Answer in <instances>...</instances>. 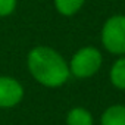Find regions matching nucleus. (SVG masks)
I'll list each match as a JSON object with an SVG mask.
<instances>
[{
	"label": "nucleus",
	"instance_id": "5",
	"mask_svg": "<svg viewBox=\"0 0 125 125\" xmlns=\"http://www.w3.org/2000/svg\"><path fill=\"white\" fill-rule=\"evenodd\" d=\"M100 125H125V104H112L100 116Z\"/></svg>",
	"mask_w": 125,
	"mask_h": 125
},
{
	"label": "nucleus",
	"instance_id": "6",
	"mask_svg": "<svg viewBox=\"0 0 125 125\" xmlns=\"http://www.w3.org/2000/svg\"><path fill=\"white\" fill-rule=\"evenodd\" d=\"M66 125H94V119L87 109L77 106L68 112Z\"/></svg>",
	"mask_w": 125,
	"mask_h": 125
},
{
	"label": "nucleus",
	"instance_id": "7",
	"mask_svg": "<svg viewBox=\"0 0 125 125\" xmlns=\"http://www.w3.org/2000/svg\"><path fill=\"white\" fill-rule=\"evenodd\" d=\"M110 83L118 90H125V56L116 59L110 68Z\"/></svg>",
	"mask_w": 125,
	"mask_h": 125
},
{
	"label": "nucleus",
	"instance_id": "3",
	"mask_svg": "<svg viewBox=\"0 0 125 125\" xmlns=\"http://www.w3.org/2000/svg\"><path fill=\"white\" fill-rule=\"evenodd\" d=\"M102 44L112 54H125V15H113L104 22Z\"/></svg>",
	"mask_w": 125,
	"mask_h": 125
},
{
	"label": "nucleus",
	"instance_id": "4",
	"mask_svg": "<svg viewBox=\"0 0 125 125\" xmlns=\"http://www.w3.org/2000/svg\"><path fill=\"white\" fill-rule=\"evenodd\" d=\"M22 84L12 77H0V109L18 106L24 99Z\"/></svg>",
	"mask_w": 125,
	"mask_h": 125
},
{
	"label": "nucleus",
	"instance_id": "2",
	"mask_svg": "<svg viewBox=\"0 0 125 125\" xmlns=\"http://www.w3.org/2000/svg\"><path fill=\"white\" fill-rule=\"evenodd\" d=\"M103 63V56L93 46L81 47L69 60V72L75 78H90L99 72Z\"/></svg>",
	"mask_w": 125,
	"mask_h": 125
},
{
	"label": "nucleus",
	"instance_id": "9",
	"mask_svg": "<svg viewBox=\"0 0 125 125\" xmlns=\"http://www.w3.org/2000/svg\"><path fill=\"white\" fill-rule=\"evenodd\" d=\"M16 9V0H0V18L9 16Z\"/></svg>",
	"mask_w": 125,
	"mask_h": 125
},
{
	"label": "nucleus",
	"instance_id": "1",
	"mask_svg": "<svg viewBox=\"0 0 125 125\" xmlns=\"http://www.w3.org/2000/svg\"><path fill=\"white\" fill-rule=\"evenodd\" d=\"M27 66L32 78L49 88L62 87L71 77L69 63L65 57L47 46H37L28 53Z\"/></svg>",
	"mask_w": 125,
	"mask_h": 125
},
{
	"label": "nucleus",
	"instance_id": "8",
	"mask_svg": "<svg viewBox=\"0 0 125 125\" xmlns=\"http://www.w3.org/2000/svg\"><path fill=\"white\" fill-rule=\"evenodd\" d=\"M84 2L85 0H54V8L60 15L72 16L83 8Z\"/></svg>",
	"mask_w": 125,
	"mask_h": 125
}]
</instances>
